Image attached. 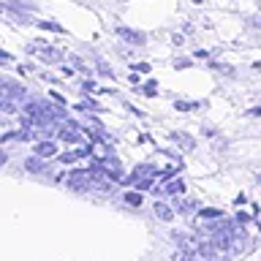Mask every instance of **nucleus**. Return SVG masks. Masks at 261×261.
<instances>
[{
	"mask_svg": "<svg viewBox=\"0 0 261 261\" xmlns=\"http://www.w3.org/2000/svg\"><path fill=\"white\" fill-rule=\"evenodd\" d=\"M30 52H36L41 60H46V63H60L63 60V55L57 52V49H49V46H44V49H38V46H30Z\"/></svg>",
	"mask_w": 261,
	"mask_h": 261,
	"instance_id": "f257e3e1",
	"label": "nucleus"
},
{
	"mask_svg": "<svg viewBox=\"0 0 261 261\" xmlns=\"http://www.w3.org/2000/svg\"><path fill=\"white\" fill-rule=\"evenodd\" d=\"M24 166H28L30 171H38V169H41V163H38V161H28V163H24Z\"/></svg>",
	"mask_w": 261,
	"mask_h": 261,
	"instance_id": "9b49d317",
	"label": "nucleus"
},
{
	"mask_svg": "<svg viewBox=\"0 0 261 261\" xmlns=\"http://www.w3.org/2000/svg\"><path fill=\"white\" fill-rule=\"evenodd\" d=\"M169 191H171V193H179V191H182V185H179V182H171Z\"/></svg>",
	"mask_w": 261,
	"mask_h": 261,
	"instance_id": "f8f14e48",
	"label": "nucleus"
},
{
	"mask_svg": "<svg viewBox=\"0 0 261 261\" xmlns=\"http://www.w3.org/2000/svg\"><path fill=\"white\" fill-rule=\"evenodd\" d=\"M63 142H79V139H82V134H76V130H73V128H68V130H63Z\"/></svg>",
	"mask_w": 261,
	"mask_h": 261,
	"instance_id": "39448f33",
	"label": "nucleus"
},
{
	"mask_svg": "<svg viewBox=\"0 0 261 261\" xmlns=\"http://www.w3.org/2000/svg\"><path fill=\"white\" fill-rule=\"evenodd\" d=\"M38 28H46V30H55V33H63L60 24H55V22H38Z\"/></svg>",
	"mask_w": 261,
	"mask_h": 261,
	"instance_id": "6e6552de",
	"label": "nucleus"
},
{
	"mask_svg": "<svg viewBox=\"0 0 261 261\" xmlns=\"http://www.w3.org/2000/svg\"><path fill=\"white\" fill-rule=\"evenodd\" d=\"M125 201L128 204H139V201H142V196H139V193H125Z\"/></svg>",
	"mask_w": 261,
	"mask_h": 261,
	"instance_id": "1a4fd4ad",
	"label": "nucleus"
},
{
	"mask_svg": "<svg viewBox=\"0 0 261 261\" xmlns=\"http://www.w3.org/2000/svg\"><path fill=\"white\" fill-rule=\"evenodd\" d=\"M120 36L128 38V41H136V44H142V41H144L142 33H134V30H128V28H120Z\"/></svg>",
	"mask_w": 261,
	"mask_h": 261,
	"instance_id": "20e7f679",
	"label": "nucleus"
},
{
	"mask_svg": "<svg viewBox=\"0 0 261 261\" xmlns=\"http://www.w3.org/2000/svg\"><path fill=\"white\" fill-rule=\"evenodd\" d=\"M144 93H147V95H155V82H147V85H144Z\"/></svg>",
	"mask_w": 261,
	"mask_h": 261,
	"instance_id": "9d476101",
	"label": "nucleus"
},
{
	"mask_svg": "<svg viewBox=\"0 0 261 261\" xmlns=\"http://www.w3.org/2000/svg\"><path fill=\"white\" fill-rule=\"evenodd\" d=\"M171 139H174V142H179L182 147H191V144H193L191 139H188V136H182V134H171Z\"/></svg>",
	"mask_w": 261,
	"mask_h": 261,
	"instance_id": "423d86ee",
	"label": "nucleus"
},
{
	"mask_svg": "<svg viewBox=\"0 0 261 261\" xmlns=\"http://www.w3.org/2000/svg\"><path fill=\"white\" fill-rule=\"evenodd\" d=\"M36 155H38V158H52V155H55V144L52 142H41L36 147Z\"/></svg>",
	"mask_w": 261,
	"mask_h": 261,
	"instance_id": "7ed1b4c3",
	"label": "nucleus"
},
{
	"mask_svg": "<svg viewBox=\"0 0 261 261\" xmlns=\"http://www.w3.org/2000/svg\"><path fill=\"white\" fill-rule=\"evenodd\" d=\"M256 179H258V185H261V174H258V177H256Z\"/></svg>",
	"mask_w": 261,
	"mask_h": 261,
	"instance_id": "4468645a",
	"label": "nucleus"
},
{
	"mask_svg": "<svg viewBox=\"0 0 261 261\" xmlns=\"http://www.w3.org/2000/svg\"><path fill=\"white\" fill-rule=\"evenodd\" d=\"M152 210H155V215H158L161 220H171V218H174V210H171V207H166V204H161V201L155 204Z\"/></svg>",
	"mask_w": 261,
	"mask_h": 261,
	"instance_id": "f03ea898",
	"label": "nucleus"
},
{
	"mask_svg": "<svg viewBox=\"0 0 261 261\" xmlns=\"http://www.w3.org/2000/svg\"><path fill=\"white\" fill-rule=\"evenodd\" d=\"M256 24H258V28H261V19H256Z\"/></svg>",
	"mask_w": 261,
	"mask_h": 261,
	"instance_id": "ddd939ff",
	"label": "nucleus"
},
{
	"mask_svg": "<svg viewBox=\"0 0 261 261\" xmlns=\"http://www.w3.org/2000/svg\"><path fill=\"white\" fill-rule=\"evenodd\" d=\"M82 155H85L82 150H76V152H65V155H63V161H65V163H73L76 158H82Z\"/></svg>",
	"mask_w": 261,
	"mask_h": 261,
	"instance_id": "0eeeda50",
	"label": "nucleus"
}]
</instances>
